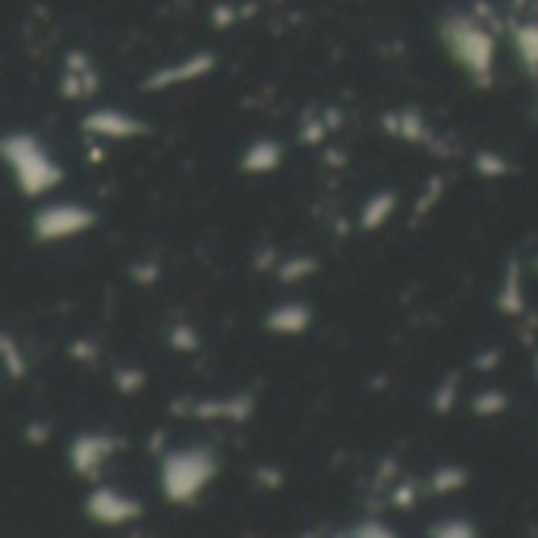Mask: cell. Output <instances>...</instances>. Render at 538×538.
<instances>
[{"label": "cell", "instance_id": "6da1fadb", "mask_svg": "<svg viewBox=\"0 0 538 538\" xmlns=\"http://www.w3.org/2000/svg\"><path fill=\"white\" fill-rule=\"evenodd\" d=\"M0 161L10 170L13 186L19 196L26 199H41L63 183V167L60 161L48 152V145L41 142L35 133H16L0 136Z\"/></svg>", "mask_w": 538, "mask_h": 538}, {"label": "cell", "instance_id": "7a4b0ae2", "mask_svg": "<svg viewBox=\"0 0 538 538\" xmlns=\"http://www.w3.org/2000/svg\"><path fill=\"white\" fill-rule=\"evenodd\" d=\"M218 454L211 447H177L161 457L158 485L167 504H196L205 488L218 479Z\"/></svg>", "mask_w": 538, "mask_h": 538}, {"label": "cell", "instance_id": "3957f363", "mask_svg": "<svg viewBox=\"0 0 538 538\" xmlns=\"http://www.w3.org/2000/svg\"><path fill=\"white\" fill-rule=\"evenodd\" d=\"M441 38L457 60V67L466 70V76L476 85H491L494 79V35L479 26L472 16H450L441 26Z\"/></svg>", "mask_w": 538, "mask_h": 538}, {"label": "cell", "instance_id": "277c9868", "mask_svg": "<svg viewBox=\"0 0 538 538\" xmlns=\"http://www.w3.org/2000/svg\"><path fill=\"white\" fill-rule=\"evenodd\" d=\"M98 211L82 202H48L35 211L32 218V236L35 243H67L76 236L95 230Z\"/></svg>", "mask_w": 538, "mask_h": 538}, {"label": "cell", "instance_id": "5b68a950", "mask_svg": "<svg viewBox=\"0 0 538 538\" xmlns=\"http://www.w3.org/2000/svg\"><path fill=\"white\" fill-rule=\"evenodd\" d=\"M82 510L95 526L117 529V526L139 523L142 513H145V504L129 491H120V488H111V485H95L89 491V498H85Z\"/></svg>", "mask_w": 538, "mask_h": 538}, {"label": "cell", "instance_id": "8992f818", "mask_svg": "<svg viewBox=\"0 0 538 538\" xmlns=\"http://www.w3.org/2000/svg\"><path fill=\"white\" fill-rule=\"evenodd\" d=\"M126 441L111 432H79L67 447V463L85 482H98L104 466L117 457V450Z\"/></svg>", "mask_w": 538, "mask_h": 538}, {"label": "cell", "instance_id": "52a82bcc", "mask_svg": "<svg viewBox=\"0 0 538 538\" xmlns=\"http://www.w3.org/2000/svg\"><path fill=\"white\" fill-rule=\"evenodd\" d=\"M82 129L104 142H133L148 133V123L126 111H117V107H98V111L82 117Z\"/></svg>", "mask_w": 538, "mask_h": 538}, {"label": "cell", "instance_id": "ba28073f", "mask_svg": "<svg viewBox=\"0 0 538 538\" xmlns=\"http://www.w3.org/2000/svg\"><path fill=\"white\" fill-rule=\"evenodd\" d=\"M214 67H218V60H214V54H192L180 63H174V67H161L155 73H148L142 89L145 92H167V89H180V85H189L196 79H205L208 73H214Z\"/></svg>", "mask_w": 538, "mask_h": 538}, {"label": "cell", "instance_id": "9c48e42d", "mask_svg": "<svg viewBox=\"0 0 538 538\" xmlns=\"http://www.w3.org/2000/svg\"><path fill=\"white\" fill-rule=\"evenodd\" d=\"M98 89H101V76L95 70V63L89 60V54L73 51L60 73V95L67 101H89Z\"/></svg>", "mask_w": 538, "mask_h": 538}, {"label": "cell", "instance_id": "30bf717a", "mask_svg": "<svg viewBox=\"0 0 538 538\" xmlns=\"http://www.w3.org/2000/svg\"><path fill=\"white\" fill-rule=\"evenodd\" d=\"M255 410V400L249 394H236V397H205V400H192L186 406L189 416L196 419H211V422H246Z\"/></svg>", "mask_w": 538, "mask_h": 538}, {"label": "cell", "instance_id": "8fae6325", "mask_svg": "<svg viewBox=\"0 0 538 538\" xmlns=\"http://www.w3.org/2000/svg\"><path fill=\"white\" fill-rule=\"evenodd\" d=\"M309 325H312V309L306 303H281L265 315V331L284 337L306 334Z\"/></svg>", "mask_w": 538, "mask_h": 538}, {"label": "cell", "instance_id": "7c38bea8", "mask_svg": "<svg viewBox=\"0 0 538 538\" xmlns=\"http://www.w3.org/2000/svg\"><path fill=\"white\" fill-rule=\"evenodd\" d=\"M284 164V145L274 142V139H255L243 158H240V167L252 177H265V174H274L277 167Z\"/></svg>", "mask_w": 538, "mask_h": 538}, {"label": "cell", "instance_id": "4fadbf2b", "mask_svg": "<svg viewBox=\"0 0 538 538\" xmlns=\"http://www.w3.org/2000/svg\"><path fill=\"white\" fill-rule=\"evenodd\" d=\"M384 129L391 136L413 142V145H435V133L416 111H400V114H384Z\"/></svg>", "mask_w": 538, "mask_h": 538}, {"label": "cell", "instance_id": "5bb4252c", "mask_svg": "<svg viewBox=\"0 0 538 538\" xmlns=\"http://www.w3.org/2000/svg\"><path fill=\"white\" fill-rule=\"evenodd\" d=\"M498 309L504 315L520 318L526 312V299H523V268H520V258H510L507 271H504V281L498 290Z\"/></svg>", "mask_w": 538, "mask_h": 538}, {"label": "cell", "instance_id": "9a60e30c", "mask_svg": "<svg viewBox=\"0 0 538 538\" xmlns=\"http://www.w3.org/2000/svg\"><path fill=\"white\" fill-rule=\"evenodd\" d=\"M397 208V192H375L372 199H365L359 211V227L362 230H378L391 221V214Z\"/></svg>", "mask_w": 538, "mask_h": 538}, {"label": "cell", "instance_id": "2e32d148", "mask_svg": "<svg viewBox=\"0 0 538 538\" xmlns=\"http://www.w3.org/2000/svg\"><path fill=\"white\" fill-rule=\"evenodd\" d=\"M0 369H4L13 381L29 375L26 353H23V347H19V340L7 331H0Z\"/></svg>", "mask_w": 538, "mask_h": 538}, {"label": "cell", "instance_id": "e0dca14e", "mask_svg": "<svg viewBox=\"0 0 538 538\" xmlns=\"http://www.w3.org/2000/svg\"><path fill=\"white\" fill-rule=\"evenodd\" d=\"M513 45H516V54H520L523 67L538 76V23H520L513 26Z\"/></svg>", "mask_w": 538, "mask_h": 538}, {"label": "cell", "instance_id": "ac0fdd59", "mask_svg": "<svg viewBox=\"0 0 538 538\" xmlns=\"http://www.w3.org/2000/svg\"><path fill=\"white\" fill-rule=\"evenodd\" d=\"M507 406H510V400H507L504 391H498V387H488V391H479L476 397L469 400V410L476 413V416H482V419L501 416V413L507 410Z\"/></svg>", "mask_w": 538, "mask_h": 538}, {"label": "cell", "instance_id": "d6986e66", "mask_svg": "<svg viewBox=\"0 0 538 538\" xmlns=\"http://www.w3.org/2000/svg\"><path fill=\"white\" fill-rule=\"evenodd\" d=\"M315 271H318V262L312 255H290L287 262L277 265V281H281V284H299Z\"/></svg>", "mask_w": 538, "mask_h": 538}, {"label": "cell", "instance_id": "ffe728a7", "mask_svg": "<svg viewBox=\"0 0 538 538\" xmlns=\"http://www.w3.org/2000/svg\"><path fill=\"white\" fill-rule=\"evenodd\" d=\"M472 167H476L482 177H491V180L510 174V161L504 155L494 152V148H482V152H476V158H472Z\"/></svg>", "mask_w": 538, "mask_h": 538}, {"label": "cell", "instance_id": "44dd1931", "mask_svg": "<svg viewBox=\"0 0 538 538\" xmlns=\"http://www.w3.org/2000/svg\"><path fill=\"white\" fill-rule=\"evenodd\" d=\"M466 482H469V472H466V469H460V466H441V469H435V476H432V491H438V494H454V491H460Z\"/></svg>", "mask_w": 538, "mask_h": 538}, {"label": "cell", "instance_id": "7402d4cb", "mask_svg": "<svg viewBox=\"0 0 538 538\" xmlns=\"http://www.w3.org/2000/svg\"><path fill=\"white\" fill-rule=\"evenodd\" d=\"M457 397H460V375L450 372V375L438 384V391H435V413H438V416H447V413L457 406Z\"/></svg>", "mask_w": 538, "mask_h": 538}, {"label": "cell", "instance_id": "603a6c76", "mask_svg": "<svg viewBox=\"0 0 538 538\" xmlns=\"http://www.w3.org/2000/svg\"><path fill=\"white\" fill-rule=\"evenodd\" d=\"M441 196H444V180H441V177H432V180H428V186H425V192H422V199L416 202L413 218H416V221H425L428 214H432V208L441 202Z\"/></svg>", "mask_w": 538, "mask_h": 538}, {"label": "cell", "instance_id": "cb8c5ba5", "mask_svg": "<svg viewBox=\"0 0 538 538\" xmlns=\"http://www.w3.org/2000/svg\"><path fill=\"white\" fill-rule=\"evenodd\" d=\"M114 387H117L120 394H126V397H136L145 387V372H139V369H117L114 372Z\"/></svg>", "mask_w": 538, "mask_h": 538}, {"label": "cell", "instance_id": "d4e9b609", "mask_svg": "<svg viewBox=\"0 0 538 538\" xmlns=\"http://www.w3.org/2000/svg\"><path fill=\"white\" fill-rule=\"evenodd\" d=\"M170 343H174V350H180V353H192V350H199V334L192 331V325H174Z\"/></svg>", "mask_w": 538, "mask_h": 538}, {"label": "cell", "instance_id": "484cf974", "mask_svg": "<svg viewBox=\"0 0 538 538\" xmlns=\"http://www.w3.org/2000/svg\"><path fill=\"white\" fill-rule=\"evenodd\" d=\"M432 535H441V538H460V535H476V529H472V523L466 520H441L435 523V529H428Z\"/></svg>", "mask_w": 538, "mask_h": 538}, {"label": "cell", "instance_id": "4316f807", "mask_svg": "<svg viewBox=\"0 0 538 538\" xmlns=\"http://www.w3.org/2000/svg\"><path fill=\"white\" fill-rule=\"evenodd\" d=\"M391 501H394V507H400V510L413 507V504H416V485H413V482H403L400 488H394Z\"/></svg>", "mask_w": 538, "mask_h": 538}, {"label": "cell", "instance_id": "83f0119b", "mask_svg": "<svg viewBox=\"0 0 538 538\" xmlns=\"http://www.w3.org/2000/svg\"><path fill=\"white\" fill-rule=\"evenodd\" d=\"M325 136H328V123H321V120H312V123H306V129H303V139L306 145H321L325 142Z\"/></svg>", "mask_w": 538, "mask_h": 538}, {"label": "cell", "instance_id": "f1b7e54d", "mask_svg": "<svg viewBox=\"0 0 538 538\" xmlns=\"http://www.w3.org/2000/svg\"><path fill=\"white\" fill-rule=\"evenodd\" d=\"M498 362H501V350L491 347V350H485L482 356H476V362H472V365H476V369H494Z\"/></svg>", "mask_w": 538, "mask_h": 538}, {"label": "cell", "instance_id": "f546056e", "mask_svg": "<svg viewBox=\"0 0 538 538\" xmlns=\"http://www.w3.org/2000/svg\"><path fill=\"white\" fill-rule=\"evenodd\" d=\"M353 535H378V538H384V535H394L387 526H381V523H362L359 529H353Z\"/></svg>", "mask_w": 538, "mask_h": 538}, {"label": "cell", "instance_id": "4dcf8cb0", "mask_svg": "<svg viewBox=\"0 0 538 538\" xmlns=\"http://www.w3.org/2000/svg\"><path fill=\"white\" fill-rule=\"evenodd\" d=\"M258 482H265L268 488H281V472L277 469H258Z\"/></svg>", "mask_w": 538, "mask_h": 538}, {"label": "cell", "instance_id": "1f68e13d", "mask_svg": "<svg viewBox=\"0 0 538 538\" xmlns=\"http://www.w3.org/2000/svg\"><path fill=\"white\" fill-rule=\"evenodd\" d=\"M139 274H136V281L139 284H155L158 281V268L155 265H142V268H136Z\"/></svg>", "mask_w": 538, "mask_h": 538}, {"label": "cell", "instance_id": "d6a6232c", "mask_svg": "<svg viewBox=\"0 0 538 538\" xmlns=\"http://www.w3.org/2000/svg\"><path fill=\"white\" fill-rule=\"evenodd\" d=\"M535 381H538V353H535Z\"/></svg>", "mask_w": 538, "mask_h": 538}, {"label": "cell", "instance_id": "836d02e7", "mask_svg": "<svg viewBox=\"0 0 538 538\" xmlns=\"http://www.w3.org/2000/svg\"><path fill=\"white\" fill-rule=\"evenodd\" d=\"M535 268H538V258H535Z\"/></svg>", "mask_w": 538, "mask_h": 538}]
</instances>
